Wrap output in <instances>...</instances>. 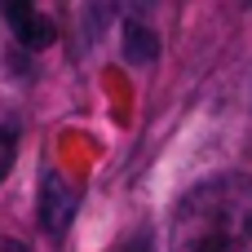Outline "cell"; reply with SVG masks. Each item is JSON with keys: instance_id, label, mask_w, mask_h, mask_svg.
<instances>
[{"instance_id": "3", "label": "cell", "mask_w": 252, "mask_h": 252, "mask_svg": "<svg viewBox=\"0 0 252 252\" xmlns=\"http://www.w3.org/2000/svg\"><path fill=\"white\" fill-rule=\"evenodd\" d=\"M75 204H80V190L62 177V173H44L40 182V226L49 235H62L75 217Z\"/></svg>"}, {"instance_id": "7", "label": "cell", "mask_w": 252, "mask_h": 252, "mask_svg": "<svg viewBox=\"0 0 252 252\" xmlns=\"http://www.w3.org/2000/svg\"><path fill=\"white\" fill-rule=\"evenodd\" d=\"M124 252H151V248H146V244L137 239V244H128V248H124Z\"/></svg>"}, {"instance_id": "4", "label": "cell", "mask_w": 252, "mask_h": 252, "mask_svg": "<svg viewBox=\"0 0 252 252\" xmlns=\"http://www.w3.org/2000/svg\"><path fill=\"white\" fill-rule=\"evenodd\" d=\"M124 58L133 66H146V62L159 58V40L146 22H124Z\"/></svg>"}, {"instance_id": "6", "label": "cell", "mask_w": 252, "mask_h": 252, "mask_svg": "<svg viewBox=\"0 0 252 252\" xmlns=\"http://www.w3.org/2000/svg\"><path fill=\"white\" fill-rule=\"evenodd\" d=\"M0 252H31V248H22L18 239H0Z\"/></svg>"}, {"instance_id": "5", "label": "cell", "mask_w": 252, "mask_h": 252, "mask_svg": "<svg viewBox=\"0 0 252 252\" xmlns=\"http://www.w3.org/2000/svg\"><path fill=\"white\" fill-rule=\"evenodd\" d=\"M13 155H18V146H13V133H9V128H0V182L9 177V168H13Z\"/></svg>"}, {"instance_id": "2", "label": "cell", "mask_w": 252, "mask_h": 252, "mask_svg": "<svg viewBox=\"0 0 252 252\" xmlns=\"http://www.w3.org/2000/svg\"><path fill=\"white\" fill-rule=\"evenodd\" d=\"M0 18L9 22L18 44H27V49H49L53 35H58L53 18H44L35 0H0Z\"/></svg>"}, {"instance_id": "1", "label": "cell", "mask_w": 252, "mask_h": 252, "mask_svg": "<svg viewBox=\"0 0 252 252\" xmlns=\"http://www.w3.org/2000/svg\"><path fill=\"white\" fill-rule=\"evenodd\" d=\"M252 244V177L217 173L182 195L168 252H244Z\"/></svg>"}]
</instances>
